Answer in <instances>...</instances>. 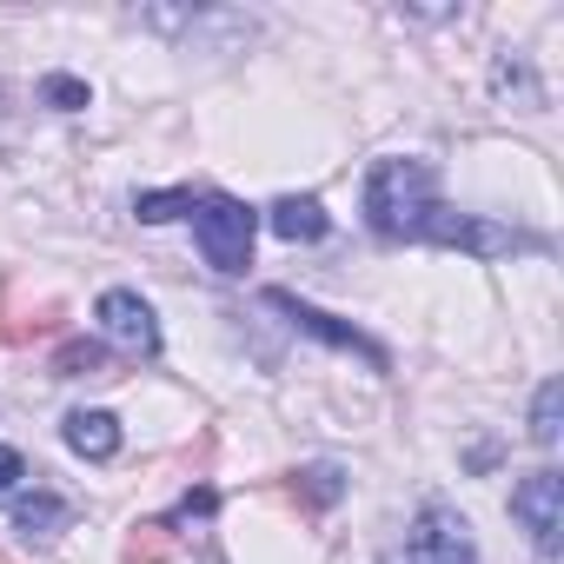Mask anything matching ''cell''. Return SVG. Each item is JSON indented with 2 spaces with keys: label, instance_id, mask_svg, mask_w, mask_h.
Here are the masks:
<instances>
[{
  "label": "cell",
  "instance_id": "6da1fadb",
  "mask_svg": "<svg viewBox=\"0 0 564 564\" xmlns=\"http://www.w3.org/2000/svg\"><path fill=\"white\" fill-rule=\"evenodd\" d=\"M438 213V173L425 160H379L366 173V219L379 239H419Z\"/></svg>",
  "mask_w": 564,
  "mask_h": 564
},
{
  "label": "cell",
  "instance_id": "7a4b0ae2",
  "mask_svg": "<svg viewBox=\"0 0 564 564\" xmlns=\"http://www.w3.org/2000/svg\"><path fill=\"white\" fill-rule=\"evenodd\" d=\"M252 232H259V213L239 206L232 193H206L193 206V239H199L213 272H246L252 265Z\"/></svg>",
  "mask_w": 564,
  "mask_h": 564
},
{
  "label": "cell",
  "instance_id": "3957f363",
  "mask_svg": "<svg viewBox=\"0 0 564 564\" xmlns=\"http://www.w3.org/2000/svg\"><path fill=\"white\" fill-rule=\"evenodd\" d=\"M471 524L452 511V505H425L419 524L405 531V551L392 564H471Z\"/></svg>",
  "mask_w": 564,
  "mask_h": 564
},
{
  "label": "cell",
  "instance_id": "277c9868",
  "mask_svg": "<svg viewBox=\"0 0 564 564\" xmlns=\"http://www.w3.org/2000/svg\"><path fill=\"white\" fill-rule=\"evenodd\" d=\"M511 518L531 531V544L551 557L557 551V531H564V478L544 465V471H531V478H518L511 485Z\"/></svg>",
  "mask_w": 564,
  "mask_h": 564
},
{
  "label": "cell",
  "instance_id": "5b68a950",
  "mask_svg": "<svg viewBox=\"0 0 564 564\" xmlns=\"http://www.w3.org/2000/svg\"><path fill=\"white\" fill-rule=\"evenodd\" d=\"M419 239H432V246H465V252H478V259H505V252H524V246H531L524 232L491 226V219H465V213H452V206H438Z\"/></svg>",
  "mask_w": 564,
  "mask_h": 564
},
{
  "label": "cell",
  "instance_id": "8992f818",
  "mask_svg": "<svg viewBox=\"0 0 564 564\" xmlns=\"http://www.w3.org/2000/svg\"><path fill=\"white\" fill-rule=\"evenodd\" d=\"M100 333H107L120 352H133V359H153V352H160V326H153V306H147L140 293H127V286L100 293Z\"/></svg>",
  "mask_w": 564,
  "mask_h": 564
},
{
  "label": "cell",
  "instance_id": "52a82bcc",
  "mask_svg": "<svg viewBox=\"0 0 564 564\" xmlns=\"http://www.w3.org/2000/svg\"><path fill=\"white\" fill-rule=\"evenodd\" d=\"M265 306H272V313H286V319H293L300 333H313V339H326V346H339V352H359L366 366H379V372H386V346H372L366 333H352V326L326 319L319 306H306V300H293V293H279V286L265 293Z\"/></svg>",
  "mask_w": 564,
  "mask_h": 564
},
{
  "label": "cell",
  "instance_id": "ba28073f",
  "mask_svg": "<svg viewBox=\"0 0 564 564\" xmlns=\"http://www.w3.org/2000/svg\"><path fill=\"white\" fill-rule=\"evenodd\" d=\"M265 226H272L279 239H293V246H313V239H326V206L306 199V193H286V199L265 213Z\"/></svg>",
  "mask_w": 564,
  "mask_h": 564
},
{
  "label": "cell",
  "instance_id": "9c48e42d",
  "mask_svg": "<svg viewBox=\"0 0 564 564\" xmlns=\"http://www.w3.org/2000/svg\"><path fill=\"white\" fill-rule=\"evenodd\" d=\"M61 438L80 452V458H113L120 452V419L113 412H67V425H61Z\"/></svg>",
  "mask_w": 564,
  "mask_h": 564
},
{
  "label": "cell",
  "instance_id": "30bf717a",
  "mask_svg": "<svg viewBox=\"0 0 564 564\" xmlns=\"http://www.w3.org/2000/svg\"><path fill=\"white\" fill-rule=\"evenodd\" d=\"M173 544H180L173 518H140V524L127 531V544H120V564H166Z\"/></svg>",
  "mask_w": 564,
  "mask_h": 564
},
{
  "label": "cell",
  "instance_id": "8fae6325",
  "mask_svg": "<svg viewBox=\"0 0 564 564\" xmlns=\"http://www.w3.org/2000/svg\"><path fill=\"white\" fill-rule=\"evenodd\" d=\"M14 524H21L28 538H61L67 498H61V491H21V498H14Z\"/></svg>",
  "mask_w": 564,
  "mask_h": 564
},
{
  "label": "cell",
  "instance_id": "7c38bea8",
  "mask_svg": "<svg viewBox=\"0 0 564 564\" xmlns=\"http://www.w3.org/2000/svg\"><path fill=\"white\" fill-rule=\"evenodd\" d=\"M339 491H346V471H339V465H306V471H293V498H306L313 511L339 505Z\"/></svg>",
  "mask_w": 564,
  "mask_h": 564
},
{
  "label": "cell",
  "instance_id": "4fadbf2b",
  "mask_svg": "<svg viewBox=\"0 0 564 564\" xmlns=\"http://www.w3.org/2000/svg\"><path fill=\"white\" fill-rule=\"evenodd\" d=\"M94 372H107V346L100 339H67L54 352V379H94Z\"/></svg>",
  "mask_w": 564,
  "mask_h": 564
},
{
  "label": "cell",
  "instance_id": "5bb4252c",
  "mask_svg": "<svg viewBox=\"0 0 564 564\" xmlns=\"http://www.w3.org/2000/svg\"><path fill=\"white\" fill-rule=\"evenodd\" d=\"M557 432H564V386L544 379L538 386V405H531V438L538 445H557Z\"/></svg>",
  "mask_w": 564,
  "mask_h": 564
},
{
  "label": "cell",
  "instance_id": "9a60e30c",
  "mask_svg": "<svg viewBox=\"0 0 564 564\" xmlns=\"http://www.w3.org/2000/svg\"><path fill=\"white\" fill-rule=\"evenodd\" d=\"M193 206H199V193H193V186H173V193H140V199H133V213H140L147 226L180 219V213H193Z\"/></svg>",
  "mask_w": 564,
  "mask_h": 564
},
{
  "label": "cell",
  "instance_id": "2e32d148",
  "mask_svg": "<svg viewBox=\"0 0 564 564\" xmlns=\"http://www.w3.org/2000/svg\"><path fill=\"white\" fill-rule=\"evenodd\" d=\"M41 100L61 107V113H80V107H87V80H74V74H47V80H41Z\"/></svg>",
  "mask_w": 564,
  "mask_h": 564
},
{
  "label": "cell",
  "instance_id": "e0dca14e",
  "mask_svg": "<svg viewBox=\"0 0 564 564\" xmlns=\"http://www.w3.org/2000/svg\"><path fill=\"white\" fill-rule=\"evenodd\" d=\"M213 511H219V498L199 485V491H186V505H180V524H193V518H213Z\"/></svg>",
  "mask_w": 564,
  "mask_h": 564
},
{
  "label": "cell",
  "instance_id": "ac0fdd59",
  "mask_svg": "<svg viewBox=\"0 0 564 564\" xmlns=\"http://www.w3.org/2000/svg\"><path fill=\"white\" fill-rule=\"evenodd\" d=\"M14 478H28V458H21L14 445H0V491H8Z\"/></svg>",
  "mask_w": 564,
  "mask_h": 564
},
{
  "label": "cell",
  "instance_id": "d6986e66",
  "mask_svg": "<svg viewBox=\"0 0 564 564\" xmlns=\"http://www.w3.org/2000/svg\"><path fill=\"white\" fill-rule=\"evenodd\" d=\"M0 564H14V557H8V551H0Z\"/></svg>",
  "mask_w": 564,
  "mask_h": 564
}]
</instances>
